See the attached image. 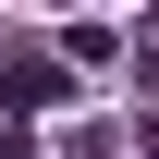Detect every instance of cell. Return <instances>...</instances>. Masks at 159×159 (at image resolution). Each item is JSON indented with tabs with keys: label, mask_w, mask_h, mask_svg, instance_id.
I'll return each mask as SVG.
<instances>
[{
	"label": "cell",
	"mask_w": 159,
	"mask_h": 159,
	"mask_svg": "<svg viewBox=\"0 0 159 159\" xmlns=\"http://www.w3.org/2000/svg\"><path fill=\"white\" fill-rule=\"evenodd\" d=\"M0 98H12V110H49V98H61V61H12Z\"/></svg>",
	"instance_id": "6da1fadb"
}]
</instances>
